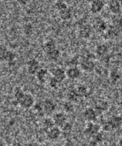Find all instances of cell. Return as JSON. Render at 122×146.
<instances>
[{
    "label": "cell",
    "mask_w": 122,
    "mask_h": 146,
    "mask_svg": "<svg viewBox=\"0 0 122 146\" xmlns=\"http://www.w3.org/2000/svg\"><path fill=\"white\" fill-rule=\"evenodd\" d=\"M107 30L106 35L108 38H113L119 35L122 33V17L114 20Z\"/></svg>",
    "instance_id": "cell-1"
},
{
    "label": "cell",
    "mask_w": 122,
    "mask_h": 146,
    "mask_svg": "<svg viewBox=\"0 0 122 146\" xmlns=\"http://www.w3.org/2000/svg\"><path fill=\"white\" fill-rule=\"evenodd\" d=\"M122 124V118L119 116H113L108 120L103 125V129L106 131H110L114 129L119 128Z\"/></svg>",
    "instance_id": "cell-2"
},
{
    "label": "cell",
    "mask_w": 122,
    "mask_h": 146,
    "mask_svg": "<svg viewBox=\"0 0 122 146\" xmlns=\"http://www.w3.org/2000/svg\"><path fill=\"white\" fill-rule=\"evenodd\" d=\"M56 9L58 11V13L60 19H62L64 21H68L71 18V10L70 9L66 4L59 6Z\"/></svg>",
    "instance_id": "cell-3"
},
{
    "label": "cell",
    "mask_w": 122,
    "mask_h": 146,
    "mask_svg": "<svg viewBox=\"0 0 122 146\" xmlns=\"http://www.w3.org/2000/svg\"><path fill=\"white\" fill-rule=\"evenodd\" d=\"M80 66L82 70L86 72H91L94 70L95 65L91 59V56H88L86 58L83 59L80 62Z\"/></svg>",
    "instance_id": "cell-4"
},
{
    "label": "cell",
    "mask_w": 122,
    "mask_h": 146,
    "mask_svg": "<svg viewBox=\"0 0 122 146\" xmlns=\"http://www.w3.org/2000/svg\"><path fill=\"white\" fill-rule=\"evenodd\" d=\"M34 99L33 96L29 94H25L19 104L23 108H31L34 104Z\"/></svg>",
    "instance_id": "cell-5"
},
{
    "label": "cell",
    "mask_w": 122,
    "mask_h": 146,
    "mask_svg": "<svg viewBox=\"0 0 122 146\" xmlns=\"http://www.w3.org/2000/svg\"><path fill=\"white\" fill-rule=\"evenodd\" d=\"M90 4V11L93 14L99 13L104 8L105 6V4L103 0H95Z\"/></svg>",
    "instance_id": "cell-6"
},
{
    "label": "cell",
    "mask_w": 122,
    "mask_h": 146,
    "mask_svg": "<svg viewBox=\"0 0 122 146\" xmlns=\"http://www.w3.org/2000/svg\"><path fill=\"white\" fill-rule=\"evenodd\" d=\"M93 27L98 33L105 32L108 28L107 23L101 18H96L94 20Z\"/></svg>",
    "instance_id": "cell-7"
},
{
    "label": "cell",
    "mask_w": 122,
    "mask_h": 146,
    "mask_svg": "<svg viewBox=\"0 0 122 146\" xmlns=\"http://www.w3.org/2000/svg\"><path fill=\"white\" fill-rule=\"evenodd\" d=\"M40 70V65L38 60L35 59L29 60L27 63V70L29 74L34 75Z\"/></svg>",
    "instance_id": "cell-8"
},
{
    "label": "cell",
    "mask_w": 122,
    "mask_h": 146,
    "mask_svg": "<svg viewBox=\"0 0 122 146\" xmlns=\"http://www.w3.org/2000/svg\"><path fill=\"white\" fill-rule=\"evenodd\" d=\"M99 125L94 123L93 121H89V123L86 126V129H85V133L89 136L93 137L96 133L99 132Z\"/></svg>",
    "instance_id": "cell-9"
},
{
    "label": "cell",
    "mask_w": 122,
    "mask_h": 146,
    "mask_svg": "<svg viewBox=\"0 0 122 146\" xmlns=\"http://www.w3.org/2000/svg\"><path fill=\"white\" fill-rule=\"evenodd\" d=\"M81 71L77 66H71L66 71V77L72 80L77 79L81 76Z\"/></svg>",
    "instance_id": "cell-10"
},
{
    "label": "cell",
    "mask_w": 122,
    "mask_h": 146,
    "mask_svg": "<svg viewBox=\"0 0 122 146\" xmlns=\"http://www.w3.org/2000/svg\"><path fill=\"white\" fill-rule=\"evenodd\" d=\"M121 6L119 0H110L108 3V9L114 15L119 14L121 11Z\"/></svg>",
    "instance_id": "cell-11"
},
{
    "label": "cell",
    "mask_w": 122,
    "mask_h": 146,
    "mask_svg": "<svg viewBox=\"0 0 122 146\" xmlns=\"http://www.w3.org/2000/svg\"><path fill=\"white\" fill-rule=\"evenodd\" d=\"M42 107H43L44 113L49 114L55 110L56 105L52 100L47 99L45 100L44 102H43V104H42Z\"/></svg>",
    "instance_id": "cell-12"
},
{
    "label": "cell",
    "mask_w": 122,
    "mask_h": 146,
    "mask_svg": "<svg viewBox=\"0 0 122 146\" xmlns=\"http://www.w3.org/2000/svg\"><path fill=\"white\" fill-rule=\"evenodd\" d=\"M46 132L47 137L52 140L58 139L61 134V130L58 126H53Z\"/></svg>",
    "instance_id": "cell-13"
},
{
    "label": "cell",
    "mask_w": 122,
    "mask_h": 146,
    "mask_svg": "<svg viewBox=\"0 0 122 146\" xmlns=\"http://www.w3.org/2000/svg\"><path fill=\"white\" fill-rule=\"evenodd\" d=\"M53 120L54 125L58 127H60L64 123L66 122L67 117L65 113H58L54 115Z\"/></svg>",
    "instance_id": "cell-14"
},
{
    "label": "cell",
    "mask_w": 122,
    "mask_h": 146,
    "mask_svg": "<svg viewBox=\"0 0 122 146\" xmlns=\"http://www.w3.org/2000/svg\"><path fill=\"white\" fill-rule=\"evenodd\" d=\"M52 77L55 78L60 83L63 82L66 77V71L61 68H56L54 69L52 72Z\"/></svg>",
    "instance_id": "cell-15"
},
{
    "label": "cell",
    "mask_w": 122,
    "mask_h": 146,
    "mask_svg": "<svg viewBox=\"0 0 122 146\" xmlns=\"http://www.w3.org/2000/svg\"><path fill=\"white\" fill-rule=\"evenodd\" d=\"M91 32H92V29H91V26L88 25V24H86V25H84L81 27L79 33H80L81 37L87 39L91 36Z\"/></svg>",
    "instance_id": "cell-16"
},
{
    "label": "cell",
    "mask_w": 122,
    "mask_h": 146,
    "mask_svg": "<svg viewBox=\"0 0 122 146\" xmlns=\"http://www.w3.org/2000/svg\"><path fill=\"white\" fill-rule=\"evenodd\" d=\"M97 113L95 109L89 108L84 112V117L89 121H93L96 119Z\"/></svg>",
    "instance_id": "cell-17"
},
{
    "label": "cell",
    "mask_w": 122,
    "mask_h": 146,
    "mask_svg": "<svg viewBox=\"0 0 122 146\" xmlns=\"http://www.w3.org/2000/svg\"><path fill=\"white\" fill-rule=\"evenodd\" d=\"M60 51L57 48H53V49L46 52V55L47 58L52 60H58L60 56Z\"/></svg>",
    "instance_id": "cell-18"
},
{
    "label": "cell",
    "mask_w": 122,
    "mask_h": 146,
    "mask_svg": "<svg viewBox=\"0 0 122 146\" xmlns=\"http://www.w3.org/2000/svg\"><path fill=\"white\" fill-rule=\"evenodd\" d=\"M96 52L97 55L102 58L107 55L108 47L105 44H100L97 47Z\"/></svg>",
    "instance_id": "cell-19"
},
{
    "label": "cell",
    "mask_w": 122,
    "mask_h": 146,
    "mask_svg": "<svg viewBox=\"0 0 122 146\" xmlns=\"http://www.w3.org/2000/svg\"><path fill=\"white\" fill-rule=\"evenodd\" d=\"M48 71L46 69H40L36 73V78L38 81L41 83H44L46 80V77H47Z\"/></svg>",
    "instance_id": "cell-20"
},
{
    "label": "cell",
    "mask_w": 122,
    "mask_h": 146,
    "mask_svg": "<svg viewBox=\"0 0 122 146\" xmlns=\"http://www.w3.org/2000/svg\"><path fill=\"white\" fill-rule=\"evenodd\" d=\"M76 91L78 96L80 97H86L89 94V92L87 88L83 86V85L79 86L76 89Z\"/></svg>",
    "instance_id": "cell-21"
},
{
    "label": "cell",
    "mask_w": 122,
    "mask_h": 146,
    "mask_svg": "<svg viewBox=\"0 0 122 146\" xmlns=\"http://www.w3.org/2000/svg\"><path fill=\"white\" fill-rule=\"evenodd\" d=\"M8 52L9 50L6 46L4 45H0V62L5 61Z\"/></svg>",
    "instance_id": "cell-22"
},
{
    "label": "cell",
    "mask_w": 122,
    "mask_h": 146,
    "mask_svg": "<svg viewBox=\"0 0 122 146\" xmlns=\"http://www.w3.org/2000/svg\"><path fill=\"white\" fill-rule=\"evenodd\" d=\"M54 125H54L53 119H46L42 122V126H43V128L46 131L52 128V127L54 126Z\"/></svg>",
    "instance_id": "cell-23"
},
{
    "label": "cell",
    "mask_w": 122,
    "mask_h": 146,
    "mask_svg": "<svg viewBox=\"0 0 122 146\" xmlns=\"http://www.w3.org/2000/svg\"><path fill=\"white\" fill-rule=\"evenodd\" d=\"M25 93L23 92V90L19 88H17L15 89V98L18 103H19L20 102V101L22 100V98H23V96H24V95H25Z\"/></svg>",
    "instance_id": "cell-24"
},
{
    "label": "cell",
    "mask_w": 122,
    "mask_h": 146,
    "mask_svg": "<svg viewBox=\"0 0 122 146\" xmlns=\"http://www.w3.org/2000/svg\"><path fill=\"white\" fill-rule=\"evenodd\" d=\"M79 98H80V96H78L76 90H71L68 95V98L70 102H76Z\"/></svg>",
    "instance_id": "cell-25"
},
{
    "label": "cell",
    "mask_w": 122,
    "mask_h": 146,
    "mask_svg": "<svg viewBox=\"0 0 122 146\" xmlns=\"http://www.w3.org/2000/svg\"><path fill=\"white\" fill-rule=\"evenodd\" d=\"M56 48V44L55 41H54L53 40H49L47 41L45 44H44V50L46 52L49 51L50 50L53 49V48Z\"/></svg>",
    "instance_id": "cell-26"
},
{
    "label": "cell",
    "mask_w": 122,
    "mask_h": 146,
    "mask_svg": "<svg viewBox=\"0 0 122 146\" xmlns=\"http://www.w3.org/2000/svg\"><path fill=\"white\" fill-rule=\"evenodd\" d=\"M60 129L61 131H62L65 132H69L72 129V125L69 122L66 121L65 123H64L60 127Z\"/></svg>",
    "instance_id": "cell-27"
},
{
    "label": "cell",
    "mask_w": 122,
    "mask_h": 146,
    "mask_svg": "<svg viewBox=\"0 0 122 146\" xmlns=\"http://www.w3.org/2000/svg\"><path fill=\"white\" fill-rule=\"evenodd\" d=\"M16 57V54L15 53L9 50L8 53L7 54V57H6L5 61H7L8 62H12L15 60Z\"/></svg>",
    "instance_id": "cell-28"
},
{
    "label": "cell",
    "mask_w": 122,
    "mask_h": 146,
    "mask_svg": "<svg viewBox=\"0 0 122 146\" xmlns=\"http://www.w3.org/2000/svg\"><path fill=\"white\" fill-rule=\"evenodd\" d=\"M60 83V82L59 81H58L55 78H54L53 77H52L50 80H49V84L50 86L52 88H56L58 86L59 84Z\"/></svg>",
    "instance_id": "cell-29"
},
{
    "label": "cell",
    "mask_w": 122,
    "mask_h": 146,
    "mask_svg": "<svg viewBox=\"0 0 122 146\" xmlns=\"http://www.w3.org/2000/svg\"><path fill=\"white\" fill-rule=\"evenodd\" d=\"M33 29L32 26L30 24H27L25 26V28H24V31L27 35H30L32 33Z\"/></svg>",
    "instance_id": "cell-30"
},
{
    "label": "cell",
    "mask_w": 122,
    "mask_h": 146,
    "mask_svg": "<svg viewBox=\"0 0 122 146\" xmlns=\"http://www.w3.org/2000/svg\"><path fill=\"white\" fill-rule=\"evenodd\" d=\"M64 110L66 112H71L72 111L73 109H74V107H73L72 104H71V102H66L64 104Z\"/></svg>",
    "instance_id": "cell-31"
},
{
    "label": "cell",
    "mask_w": 122,
    "mask_h": 146,
    "mask_svg": "<svg viewBox=\"0 0 122 146\" xmlns=\"http://www.w3.org/2000/svg\"><path fill=\"white\" fill-rule=\"evenodd\" d=\"M102 140V133L98 132L96 133V135L93 136V141L96 143H99L101 142Z\"/></svg>",
    "instance_id": "cell-32"
},
{
    "label": "cell",
    "mask_w": 122,
    "mask_h": 146,
    "mask_svg": "<svg viewBox=\"0 0 122 146\" xmlns=\"http://www.w3.org/2000/svg\"><path fill=\"white\" fill-rule=\"evenodd\" d=\"M111 78H112V80L114 81H116L119 78V76L118 74V73L115 71H113L111 72Z\"/></svg>",
    "instance_id": "cell-33"
},
{
    "label": "cell",
    "mask_w": 122,
    "mask_h": 146,
    "mask_svg": "<svg viewBox=\"0 0 122 146\" xmlns=\"http://www.w3.org/2000/svg\"><path fill=\"white\" fill-rule=\"evenodd\" d=\"M17 1L21 5H25L29 3L30 0H17Z\"/></svg>",
    "instance_id": "cell-34"
},
{
    "label": "cell",
    "mask_w": 122,
    "mask_h": 146,
    "mask_svg": "<svg viewBox=\"0 0 122 146\" xmlns=\"http://www.w3.org/2000/svg\"><path fill=\"white\" fill-rule=\"evenodd\" d=\"M86 1H87L88 3H91V2H93V1H95V0H86Z\"/></svg>",
    "instance_id": "cell-35"
},
{
    "label": "cell",
    "mask_w": 122,
    "mask_h": 146,
    "mask_svg": "<svg viewBox=\"0 0 122 146\" xmlns=\"http://www.w3.org/2000/svg\"><path fill=\"white\" fill-rule=\"evenodd\" d=\"M119 1H120V4H121V7H122V0H119Z\"/></svg>",
    "instance_id": "cell-36"
},
{
    "label": "cell",
    "mask_w": 122,
    "mask_h": 146,
    "mask_svg": "<svg viewBox=\"0 0 122 146\" xmlns=\"http://www.w3.org/2000/svg\"><path fill=\"white\" fill-rule=\"evenodd\" d=\"M120 145H122V139H121V140L120 141Z\"/></svg>",
    "instance_id": "cell-37"
},
{
    "label": "cell",
    "mask_w": 122,
    "mask_h": 146,
    "mask_svg": "<svg viewBox=\"0 0 122 146\" xmlns=\"http://www.w3.org/2000/svg\"><path fill=\"white\" fill-rule=\"evenodd\" d=\"M121 105H122V104H121Z\"/></svg>",
    "instance_id": "cell-38"
}]
</instances>
